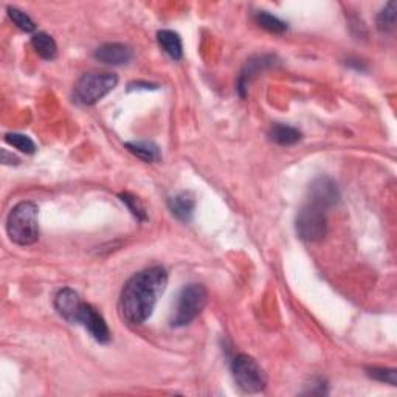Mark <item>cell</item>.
<instances>
[{
	"instance_id": "cell-21",
	"label": "cell",
	"mask_w": 397,
	"mask_h": 397,
	"mask_svg": "<svg viewBox=\"0 0 397 397\" xmlns=\"http://www.w3.org/2000/svg\"><path fill=\"white\" fill-rule=\"evenodd\" d=\"M120 199H121L123 204H125L129 208V211H131L136 219H139V220H146L148 216H146L145 206H143L141 202L136 199L135 196H132L131 193H121Z\"/></svg>"
},
{
	"instance_id": "cell-17",
	"label": "cell",
	"mask_w": 397,
	"mask_h": 397,
	"mask_svg": "<svg viewBox=\"0 0 397 397\" xmlns=\"http://www.w3.org/2000/svg\"><path fill=\"white\" fill-rule=\"evenodd\" d=\"M255 22L259 25V27L270 31V33H276V35H281L284 33L285 30H288V24L281 19L270 15L269 11H258L255 12Z\"/></svg>"
},
{
	"instance_id": "cell-6",
	"label": "cell",
	"mask_w": 397,
	"mask_h": 397,
	"mask_svg": "<svg viewBox=\"0 0 397 397\" xmlns=\"http://www.w3.org/2000/svg\"><path fill=\"white\" fill-rule=\"evenodd\" d=\"M297 233L306 242H318L328 231L326 210L314 204L304 205L297 216Z\"/></svg>"
},
{
	"instance_id": "cell-22",
	"label": "cell",
	"mask_w": 397,
	"mask_h": 397,
	"mask_svg": "<svg viewBox=\"0 0 397 397\" xmlns=\"http://www.w3.org/2000/svg\"><path fill=\"white\" fill-rule=\"evenodd\" d=\"M368 376L371 377V379L379 380L383 383H389V385L396 387V371L394 369L371 368V369H368Z\"/></svg>"
},
{
	"instance_id": "cell-13",
	"label": "cell",
	"mask_w": 397,
	"mask_h": 397,
	"mask_svg": "<svg viewBox=\"0 0 397 397\" xmlns=\"http://www.w3.org/2000/svg\"><path fill=\"white\" fill-rule=\"evenodd\" d=\"M157 41L160 48L174 61H180L184 56V45L182 39L177 33L171 30H160L157 33Z\"/></svg>"
},
{
	"instance_id": "cell-5",
	"label": "cell",
	"mask_w": 397,
	"mask_h": 397,
	"mask_svg": "<svg viewBox=\"0 0 397 397\" xmlns=\"http://www.w3.org/2000/svg\"><path fill=\"white\" fill-rule=\"evenodd\" d=\"M231 373L236 385L244 393L256 394L261 393L267 387V376L253 357L247 354H239L231 362Z\"/></svg>"
},
{
	"instance_id": "cell-19",
	"label": "cell",
	"mask_w": 397,
	"mask_h": 397,
	"mask_svg": "<svg viewBox=\"0 0 397 397\" xmlns=\"http://www.w3.org/2000/svg\"><path fill=\"white\" fill-rule=\"evenodd\" d=\"M5 141L11 145L12 148H16L17 151H21L24 154H35L36 152V145L35 141L30 139V136L24 135V134H6L5 135Z\"/></svg>"
},
{
	"instance_id": "cell-23",
	"label": "cell",
	"mask_w": 397,
	"mask_h": 397,
	"mask_svg": "<svg viewBox=\"0 0 397 397\" xmlns=\"http://www.w3.org/2000/svg\"><path fill=\"white\" fill-rule=\"evenodd\" d=\"M2 164L3 165H17L19 164V159L15 157L12 154H8L6 149H2Z\"/></svg>"
},
{
	"instance_id": "cell-3",
	"label": "cell",
	"mask_w": 397,
	"mask_h": 397,
	"mask_svg": "<svg viewBox=\"0 0 397 397\" xmlns=\"http://www.w3.org/2000/svg\"><path fill=\"white\" fill-rule=\"evenodd\" d=\"M118 84V76L109 71H92L80 78L73 90V98L82 106H94L109 95Z\"/></svg>"
},
{
	"instance_id": "cell-15",
	"label": "cell",
	"mask_w": 397,
	"mask_h": 397,
	"mask_svg": "<svg viewBox=\"0 0 397 397\" xmlns=\"http://www.w3.org/2000/svg\"><path fill=\"white\" fill-rule=\"evenodd\" d=\"M125 146L135 157L145 160L148 164H154V161H159L161 159L160 148L152 141H129Z\"/></svg>"
},
{
	"instance_id": "cell-4",
	"label": "cell",
	"mask_w": 397,
	"mask_h": 397,
	"mask_svg": "<svg viewBox=\"0 0 397 397\" xmlns=\"http://www.w3.org/2000/svg\"><path fill=\"white\" fill-rule=\"evenodd\" d=\"M208 303V292L202 284H188L180 290L171 317V326L182 328L202 314Z\"/></svg>"
},
{
	"instance_id": "cell-14",
	"label": "cell",
	"mask_w": 397,
	"mask_h": 397,
	"mask_svg": "<svg viewBox=\"0 0 397 397\" xmlns=\"http://www.w3.org/2000/svg\"><path fill=\"white\" fill-rule=\"evenodd\" d=\"M301 132L298 131L294 126H288V125H281V123H276L273 125L269 131V139L276 143V145L281 146H292L301 140Z\"/></svg>"
},
{
	"instance_id": "cell-8",
	"label": "cell",
	"mask_w": 397,
	"mask_h": 397,
	"mask_svg": "<svg viewBox=\"0 0 397 397\" xmlns=\"http://www.w3.org/2000/svg\"><path fill=\"white\" fill-rule=\"evenodd\" d=\"M340 200V190L335 180L330 177H317L309 185V204L321 206L328 210L329 206L335 205Z\"/></svg>"
},
{
	"instance_id": "cell-16",
	"label": "cell",
	"mask_w": 397,
	"mask_h": 397,
	"mask_svg": "<svg viewBox=\"0 0 397 397\" xmlns=\"http://www.w3.org/2000/svg\"><path fill=\"white\" fill-rule=\"evenodd\" d=\"M31 45L36 53L42 58V60L51 61L58 56V45L55 39L47 33H36L31 37Z\"/></svg>"
},
{
	"instance_id": "cell-12",
	"label": "cell",
	"mask_w": 397,
	"mask_h": 397,
	"mask_svg": "<svg viewBox=\"0 0 397 397\" xmlns=\"http://www.w3.org/2000/svg\"><path fill=\"white\" fill-rule=\"evenodd\" d=\"M168 206L175 218L184 220V222H188V220H191L193 218L194 208H196V200H194L190 193H180L169 197Z\"/></svg>"
},
{
	"instance_id": "cell-1",
	"label": "cell",
	"mask_w": 397,
	"mask_h": 397,
	"mask_svg": "<svg viewBox=\"0 0 397 397\" xmlns=\"http://www.w3.org/2000/svg\"><path fill=\"white\" fill-rule=\"evenodd\" d=\"M168 285L165 267L154 265L129 279L120 297V317L129 326H141L151 318L155 304Z\"/></svg>"
},
{
	"instance_id": "cell-7",
	"label": "cell",
	"mask_w": 397,
	"mask_h": 397,
	"mask_svg": "<svg viewBox=\"0 0 397 397\" xmlns=\"http://www.w3.org/2000/svg\"><path fill=\"white\" fill-rule=\"evenodd\" d=\"M76 324H81V326L86 328L89 334L98 343H107L110 340V330L107 328V323L92 304L82 303L80 314H78L76 318Z\"/></svg>"
},
{
	"instance_id": "cell-2",
	"label": "cell",
	"mask_w": 397,
	"mask_h": 397,
	"mask_svg": "<svg viewBox=\"0 0 397 397\" xmlns=\"http://www.w3.org/2000/svg\"><path fill=\"white\" fill-rule=\"evenodd\" d=\"M6 231L17 245H31L39 239L37 205L33 202H21L8 214Z\"/></svg>"
},
{
	"instance_id": "cell-20",
	"label": "cell",
	"mask_w": 397,
	"mask_h": 397,
	"mask_svg": "<svg viewBox=\"0 0 397 397\" xmlns=\"http://www.w3.org/2000/svg\"><path fill=\"white\" fill-rule=\"evenodd\" d=\"M8 16H10L11 21L15 22L16 27L25 31V33H33V31L36 30V25L33 22V19H31L25 11L15 8V6H10Z\"/></svg>"
},
{
	"instance_id": "cell-18",
	"label": "cell",
	"mask_w": 397,
	"mask_h": 397,
	"mask_svg": "<svg viewBox=\"0 0 397 397\" xmlns=\"http://www.w3.org/2000/svg\"><path fill=\"white\" fill-rule=\"evenodd\" d=\"M377 28L382 33H391L396 28V2H389L377 16Z\"/></svg>"
},
{
	"instance_id": "cell-9",
	"label": "cell",
	"mask_w": 397,
	"mask_h": 397,
	"mask_svg": "<svg viewBox=\"0 0 397 397\" xmlns=\"http://www.w3.org/2000/svg\"><path fill=\"white\" fill-rule=\"evenodd\" d=\"M94 58L106 66H125L132 60V50L125 44L107 42L95 50Z\"/></svg>"
},
{
	"instance_id": "cell-11",
	"label": "cell",
	"mask_w": 397,
	"mask_h": 397,
	"mask_svg": "<svg viewBox=\"0 0 397 397\" xmlns=\"http://www.w3.org/2000/svg\"><path fill=\"white\" fill-rule=\"evenodd\" d=\"M273 64H275V56H272V55L255 56V58H252L250 61H247L245 67L242 69V71H240L239 80H238V92L240 96H242V98L245 96L247 89H249V84L253 78H255L261 70L273 66Z\"/></svg>"
},
{
	"instance_id": "cell-10",
	"label": "cell",
	"mask_w": 397,
	"mask_h": 397,
	"mask_svg": "<svg viewBox=\"0 0 397 397\" xmlns=\"http://www.w3.org/2000/svg\"><path fill=\"white\" fill-rule=\"evenodd\" d=\"M81 306L82 301L80 295L69 288L60 290L55 297V308L58 310V314L71 324H76V318L78 314H80Z\"/></svg>"
}]
</instances>
